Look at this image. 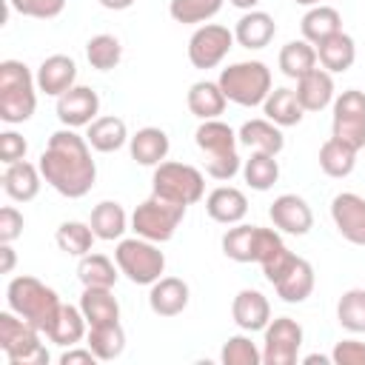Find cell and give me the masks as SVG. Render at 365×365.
<instances>
[{"label": "cell", "mask_w": 365, "mask_h": 365, "mask_svg": "<svg viewBox=\"0 0 365 365\" xmlns=\"http://www.w3.org/2000/svg\"><path fill=\"white\" fill-rule=\"evenodd\" d=\"M40 174L43 180L63 197L80 200L97 182V163L91 160V145L77 128H60L48 137L40 154Z\"/></svg>", "instance_id": "cell-1"}, {"label": "cell", "mask_w": 365, "mask_h": 365, "mask_svg": "<svg viewBox=\"0 0 365 365\" xmlns=\"http://www.w3.org/2000/svg\"><path fill=\"white\" fill-rule=\"evenodd\" d=\"M194 143L205 154V174L208 177L228 182L242 171V160L237 154V143H240L237 131L228 123H222L220 117L217 120H200V125L194 131Z\"/></svg>", "instance_id": "cell-2"}, {"label": "cell", "mask_w": 365, "mask_h": 365, "mask_svg": "<svg viewBox=\"0 0 365 365\" xmlns=\"http://www.w3.org/2000/svg\"><path fill=\"white\" fill-rule=\"evenodd\" d=\"M6 305L23 317L26 322H31L34 328H40L43 334L51 328L57 311H60V297L54 288H48L46 282H40L37 277L20 274L14 279H9L6 285Z\"/></svg>", "instance_id": "cell-3"}, {"label": "cell", "mask_w": 365, "mask_h": 365, "mask_svg": "<svg viewBox=\"0 0 365 365\" xmlns=\"http://www.w3.org/2000/svg\"><path fill=\"white\" fill-rule=\"evenodd\" d=\"M37 80L20 60L0 63V120L6 125H20L37 111Z\"/></svg>", "instance_id": "cell-4"}, {"label": "cell", "mask_w": 365, "mask_h": 365, "mask_svg": "<svg viewBox=\"0 0 365 365\" xmlns=\"http://www.w3.org/2000/svg\"><path fill=\"white\" fill-rule=\"evenodd\" d=\"M217 83H220L222 94L228 97V103H237L242 108L262 106L265 97L274 88L271 68L262 60H240V63H231V66H225L220 71Z\"/></svg>", "instance_id": "cell-5"}, {"label": "cell", "mask_w": 365, "mask_h": 365, "mask_svg": "<svg viewBox=\"0 0 365 365\" xmlns=\"http://www.w3.org/2000/svg\"><path fill=\"white\" fill-rule=\"evenodd\" d=\"M114 262H117L120 274L134 285H154L165 274V254L160 251V245L151 240H143L137 234L117 240Z\"/></svg>", "instance_id": "cell-6"}, {"label": "cell", "mask_w": 365, "mask_h": 365, "mask_svg": "<svg viewBox=\"0 0 365 365\" xmlns=\"http://www.w3.org/2000/svg\"><path fill=\"white\" fill-rule=\"evenodd\" d=\"M40 328L17 317L11 308L0 314V351L9 365H48V351L40 342Z\"/></svg>", "instance_id": "cell-7"}, {"label": "cell", "mask_w": 365, "mask_h": 365, "mask_svg": "<svg viewBox=\"0 0 365 365\" xmlns=\"http://www.w3.org/2000/svg\"><path fill=\"white\" fill-rule=\"evenodd\" d=\"M222 254L234 262H257L262 265L265 259H271L277 251L285 248L282 237L277 228H262V225H245L237 222L234 228H228L220 240Z\"/></svg>", "instance_id": "cell-8"}, {"label": "cell", "mask_w": 365, "mask_h": 365, "mask_svg": "<svg viewBox=\"0 0 365 365\" xmlns=\"http://www.w3.org/2000/svg\"><path fill=\"white\" fill-rule=\"evenodd\" d=\"M151 194L177 205H194L205 197V177L188 163L163 160L151 174Z\"/></svg>", "instance_id": "cell-9"}, {"label": "cell", "mask_w": 365, "mask_h": 365, "mask_svg": "<svg viewBox=\"0 0 365 365\" xmlns=\"http://www.w3.org/2000/svg\"><path fill=\"white\" fill-rule=\"evenodd\" d=\"M185 211H188V205H177V202H168V200L151 194L148 200H143L134 208V214H131V231L137 237H143V240L157 242V245L160 242H168L177 234Z\"/></svg>", "instance_id": "cell-10"}, {"label": "cell", "mask_w": 365, "mask_h": 365, "mask_svg": "<svg viewBox=\"0 0 365 365\" xmlns=\"http://www.w3.org/2000/svg\"><path fill=\"white\" fill-rule=\"evenodd\" d=\"M331 108H334L331 137L342 140L354 151H362L365 148V91L345 88L342 94L334 97Z\"/></svg>", "instance_id": "cell-11"}, {"label": "cell", "mask_w": 365, "mask_h": 365, "mask_svg": "<svg viewBox=\"0 0 365 365\" xmlns=\"http://www.w3.org/2000/svg\"><path fill=\"white\" fill-rule=\"evenodd\" d=\"M234 31L228 26H220V23H202L194 29V34L188 37V60L194 68H217L228 51L234 48Z\"/></svg>", "instance_id": "cell-12"}, {"label": "cell", "mask_w": 365, "mask_h": 365, "mask_svg": "<svg viewBox=\"0 0 365 365\" xmlns=\"http://www.w3.org/2000/svg\"><path fill=\"white\" fill-rule=\"evenodd\" d=\"M302 325L291 317H277L262 331V362L265 365H294L302 348Z\"/></svg>", "instance_id": "cell-13"}, {"label": "cell", "mask_w": 365, "mask_h": 365, "mask_svg": "<svg viewBox=\"0 0 365 365\" xmlns=\"http://www.w3.org/2000/svg\"><path fill=\"white\" fill-rule=\"evenodd\" d=\"M57 120L66 128H83L91 125L100 114V94L91 86H71L66 94L57 97Z\"/></svg>", "instance_id": "cell-14"}, {"label": "cell", "mask_w": 365, "mask_h": 365, "mask_svg": "<svg viewBox=\"0 0 365 365\" xmlns=\"http://www.w3.org/2000/svg\"><path fill=\"white\" fill-rule=\"evenodd\" d=\"M331 220L342 240L351 245H365V197L342 191L331 200Z\"/></svg>", "instance_id": "cell-15"}, {"label": "cell", "mask_w": 365, "mask_h": 365, "mask_svg": "<svg viewBox=\"0 0 365 365\" xmlns=\"http://www.w3.org/2000/svg\"><path fill=\"white\" fill-rule=\"evenodd\" d=\"M268 217L277 231L291 237H305L314 228V211L299 194H279L268 205Z\"/></svg>", "instance_id": "cell-16"}, {"label": "cell", "mask_w": 365, "mask_h": 365, "mask_svg": "<svg viewBox=\"0 0 365 365\" xmlns=\"http://www.w3.org/2000/svg\"><path fill=\"white\" fill-rule=\"evenodd\" d=\"M231 317H234L237 328L245 334L265 331V325L271 322V302L262 291L242 288V291H237V297L231 302Z\"/></svg>", "instance_id": "cell-17"}, {"label": "cell", "mask_w": 365, "mask_h": 365, "mask_svg": "<svg viewBox=\"0 0 365 365\" xmlns=\"http://www.w3.org/2000/svg\"><path fill=\"white\" fill-rule=\"evenodd\" d=\"M34 80H37V88L46 97H60L71 86H77V63L68 54H48L37 66Z\"/></svg>", "instance_id": "cell-18"}, {"label": "cell", "mask_w": 365, "mask_h": 365, "mask_svg": "<svg viewBox=\"0 0 365 365\" xmlns=\"http://www.w3.org/2000/svg\"><path fill=\"white\" fill-rule=\"evenodd\" d=\"M191 288L180 277H160L148 291V308L157 317H177L188 308Z\"/></svg>", "instance_id": "cell-19"}, {"label": "cell", "mask_w": 365, "mask_h": 365, "mask_svg": "<svg viewBox=\"0 0 365 365\" xmlns=\"http://www.w3.org/2000/svg\"><path fill=\"white\" fill-rule=\"evenodd\" d=\"M317 277H314V265L302 257H294V262L288 265V271L274 282V291L282 302L288 305H299L314 294Z\"/></svg>", "instance_id": "cell-20"}, {"label": "cell", "mask_w": 365, "mask_h": 365, "mask_svg": "<svg viewBox=\"0 0 365 365\" xmlns=\"http://www.w3.org/2000/svg\"><path fill=\"white\" fill-rule=\"evenodd\" d=\"M205 211L220 225H237L248 214V197H245V191H240L234 185H217L205 197Z\"/></svg>", "instance_id": "cell-21"}, {"label": "cell", "mask_w": 365, "mask_h": 365, "mask_svg": "<svg viewBox=\"0 0 365 365\" xmlns=\"http://www.w3.org/2000/svg\"><path fill=\"white\" fill-rule=\"evenodd\" d=\"M297 100L305 111H322L334 103L336 88H334V74L325 68H311L297 80Z\"/></svg>", "instance_id": "cell-22"}, {"label": "cell", "mask_w": 365, "mask_h": 365, "mask_svg": "<svg viewBox=\"0 0 365 365\" xmlns=\"http://www.w3.org/2000/svg\"><path fill=\"white\" fill-rule=\"evenodd\" d=\"M168 148H171V140L163 128L157 125H145V128H137V134H131L128 140V151H131V160L137 165H145V168H157L165 157H168Z\"/></svg>", "instance_id": "cell-23"}, {"label": "cell", "mask_w": 365, "mask_h": 365, "mask_svg": "<svg viewBox=\"0 0 365 365\" xmlns=\"http://www.w3.org/2000/svg\"><path fill=\"white\" fill-rule=\"evenodd\" d=\"M274 34H277L274 17H271L268 11H259V9L245 11V14L237 20V26H234V40H237L242 48H248V51L265 48V46L274 40Z\"/></svg>", "instance_id": "cell-24"}, {"label": "cell", "mask_w": 365, "mask_h": 365, "mask_svg": "<svg viewBox=\"0 0 365 365\" xmlns=\"http://www.w3.org/2000/svg\"><path fill=\"white\" fill-rule=\"evenodd\" d=\"M237 140L251 148V151H262V154H279L285 148V137L279 131L277 123H271L268 117H254V120H245L237 131Z\"/></svg>", "instance_id": "cell-25"}, {"label": "cell", "mask_w": 365, "mask_h": 365, "mask_svg": "<svg viewBox=\"0 0 365 365\" xmlns=\"http://www.w3.org/2000/svg\"><path fill=\"white\" fill-rule=\"evenodd\" d=\"M40 185H43L40 165H31V163H26V160L11 163V165H6V171H3V191H6L14 202H31V200L40 194Z\"/></svg>", "instance_id": "cell-26"}, {"label": "cell", "mask_w": 365, "mask_h": 365, "mask_svg": "<svg viewBox=\"0 0 365 365\" xmlns=\"http://www.w3.org/2000/svg\"><path fill=\"white\" fill-rule=\"evenodd\" d=\"M86 334H88V319H86V314L80 311V305H68V302L60 305V311H57L51 328L46 331L48 342H54V345H60V348H71V345L83 342Z\"/></svg>", "instance_id": "cell-27"}, {"label": "cell", "mask_w": 365, "mask_h": 365, "mask_svg": "<svg viewBox=\"0 0 365 365\" xmlns=\"http://www.w3.org/2000/svg\"><path fill=\"white\" fill-rule=\"evenodd\" d=\"M86 140L94 151L100 154H111V151H120L131 137H128V125L123 117H114V114H106V117H97L91 125H86Z\"/></svg>", "instance_id": "cell-28"}, {"label": "cell", "mask_w": 365, "mask_h": 365, "mask_svg": "<svg viewBox=\"0 0 365 365\" xmlns=\"http://www.w3.org/2000/svg\"><path fill=\"white\" fill-rule=\"evenodd\" d=\"M88 225H91L97 240L114 242V240H123V234L128 231V214L117 200H103L91 208Z\"/></svg>", "instance_id": "cell-29"}, {"label": "cell", "mask_w": 365, "mask_h": 365, "mask_svg": "<svg viewBox=\"0 0 365 365\" xmlns=\"http://www.w3.org/2000/svg\"><path fill=\"white\" fill-rule=\"evenodd\" d=\"M317 60H319V66H322L325 71H331V74L348 71V68L354 66V60H356V43H354V37L345 34V31L331 34L328 40H322V43L317 46Z\"/></svg>", "instance_id": "cell-30"}, {"label": "cell", "mask_w": 365, "mask_h": 365, "mask_svg": "<svg viewBox=\"0 0 365 365\" xmlns=\"http://www.w3.org/2000/svg\"><path fill=\"white\" fill-rule=\"evenodd\" d=\"M188 111L197 117V120H217L222 111H225V103L228 97L222 94L220 83L217 80H197L191 88H188Z\"/></svg>", "instance_id": "cell-31"}, {"label": "cell", "mask_w": 365, "mask_h": 365, "mask_svg": "<svg viewBox=\"0 0 365 365\" xmlns=\"http://www.w3.org/2000/svg\"><path fill=\"white\" fill-rule=\"evenodd\" d=\"M299 29H302V40H308L311 46H319L322 40H328L331 34L342 31V14L334 9V6H311L302 20H299Z\"/></svg>", "instance_id": "cell-32"}, {"label": "cell", "mask_w": 365, "mask_h": 365, "mask_svg": "<svg viewBox=\"0 0 365 365\" xmlns=\"http://www.w3.org/2000/svg\"><path fill=\"white\" fill-rule=\"evenodd\" d=\"M262 114H265L271 123H277L279 128H288V125H299V123H302L305 108L299 106L294 88L279 86V88H271V94L265 97V103H262Z\"/></svg>", "instance_id": "cell-33"}, {"label": "cell", "mask_w": 365, "mask_h": 365, "mask_svg": "<svg viewBox=\"0 0 365 365\" xmlns=\"http://www.w3.org/2000/svg\"><path fill=\"white\" fill-rule=\"evenodd\" d=\"M86 345L94 351V356L100 362H111L125 351V331L117 322H103V325H88L86 334Z\"/></svg>", "instance_id": "cell-34"}, {"label": "cell", "mask_w": 365, "mask_h": 365, "mask_svg": "<svg viewBox=\"0 0 365 365\" xmlns=\"http://www.w3.org/2000/svg\"><path fill=\"white\" fill-rule=\"evenodd\" d=\"M80 311L86 314L88 325H103V322L120 319V302H117L111 288H83Z\"/></svg>", "instance_id": "cell-35"}, {"label": "cell", "mask_w": 365, "mask_h": 365, "mask_svg": "<svg viewBox=\"0 0 365 365\" xmlns=\"http://www.w3.org/2000/svg\"><path fill=\"white\" fill-rule=\"evenodd\" d=\"M77 277L83 282V288H114L120 268L106 257V254H86L77 262Z\"/></svg>", "instance_id": "cell-36"}, {"label": "cell", "mask_w": 365, "mask_h": 365, "mask_svg": "<svg viewBox=\"0 0 365 365\" xmlns=\"http://www.w3.org/2000/svg\"><path fill=\"white\" fill-rule=\"evenodd\" d=\"M311 68H317V46H311L308 40H288L279 48V71L285 77L299 80Z\"/></svg>", "instance_id": "cell-37"}, {"label": "cell", "mask_w": 365, "mask_h": 365, "mask_svg": "<svg viewBox=\"0 0 365 365\" xmlns=\"http://www.w3.org/2000/svg\"><path fill=\"white\" fill-rule=\"evenodd\" d=\"M356 165V151L351 145H345L342 140L336 137H328L322 145H319V168L322 174L334 177V180H342L354 171Z\"/></svg>", "instance_id": "cell-38"}, {"label": "cell", "mask_w": 365, "mask_h": 365, "mask_svg": "<svg viewBox=\"0 0 365 365\" xmlns=\"http://www.w3.org/2000/svg\"><path fill=\"white\" fill-rule=\"evenodd\" d=\"M94 240H97V237H94L91 225H88V222H80V220H66V222H60L57 231H54L57 248H60L63 254H68V257H86V254L91 251Z\"/></svg>", "instance_id": "cell-39"}, {"label": "cell", "mask_w": 365, "mask_h": 365, "mask_svg": "<svg viewBox=\"0 0 365 365\" xmlns=\"http://www.w3.org/2000/svg\"><path fill=\"white\" fill-rule=\"evenodd\" d=\"M242 177L248 182V188L254 191H268L274 188V182L279 180V163L274 154H262V151H251V157L242 163Z\"/></svg>", "instance_id": "cell-40"}, {"label": "cell", "mask_w": 365, "mask_h": 365, "mask_svg": "<svg viewBox=\"0 0 365 365\" xmlns=\"http://www.w3.org/2000/svg\"><path fill=\"white\" fill-rule=\"evenodd\" d=\"M86 60L97 71H111L123 60V43L114 34H94L86 43Z\"/></svg>", "instance_id": "cell-41"}, {"label": "cell", "mask_w": 365, "mask_h": 365, "mask_svg": "<svg viewBox=\"0 0 365 365\" xmlns=\"http://www.w3.org/2000/svg\"><path fill=\"white\" fill-rule=\"evenodd\" d=\"M222 3L225 0H171L168 3V14H171L174 23L202 26L222 9Z\"/></svg>", "instance_id": "cell-42"}, {"label": "cell", "mask_w": 365, "mask_h": 365, "mask_svg": "<svg viewBox=\"0 0 365 365\" xmlns=\"http://www.w3.org/2000/svg\"><path fill=\"white\" fill-rule=\"evenodd\" d=\"M336 322L351 334H365V288H348L339 297Z\"/></svg>", "instance_id": "cell-43"}, {"label": "cell", "mask_w": 365, "mask_h": 365, "mask_svg": "<svg viewBox=\"0 0 365 365\" xmlns=\"http://www.w3.org/2000/svg\"><path fill=\"white\" fill-rule=\"evenodd\" d=\"M222 365H259L262 362V351L257 348V342H251V336L245 334H234L225 339L222 351H220Z\"/></svg>", "instance_id": "cell-44"}, {"label": "cell", "mask_w": 365, "mask_h": 365, "mask_svg": "<svg viewBox=\"0 0 365 365\" xmlns=\"http://www.w3.org/2000/svg\"><path fill=\"white\" fill-rule=\"evenodd\" d=\"M9 9H14L23 17H34V20H51L57 14H63L66 0H9Z\"/></svg>", "instance_id": "cell-45"}, {"label": "cell", "mask_w": 365, "mask_h": 365, "mask_svg": "<svg viewBox=\"0 0 365 365\" xmlns=\"http://www.w3.org/2000/svg\"><path fill=\"white\" fill-rule=\"evenodd\" d=\"M26 151H29V143H26L23 134H17L11 128L0 134V160H3V165H11V163L26 160Z\"/></svg>", "instance_id": "cell-46"}, {"label": "cell", "mask_w": 365, "mask_h": 365, "mask_svg": "<svg viewBox=\"0 0 365 365\" xmlns=\"http://www.w3.org/2000/svg\"><path fill=\"white\" fill-rule=\"evenodd\" d=\"M334 365H365V342L359 339H339L331 351Z\"/></svg>", "instance_id": "cell-47"}, {"label": "cell", "mask_w": 365, "mask_h": 365, "mask_svg": "<svg viewBox=\"0 0 365 365\" xmlns=\"http://www.w3.org/2000/svg\"><path fill=\"white\" fill-rule=\"evenodd\" d=\"M23 225H26V220L14 205L0 208V242H14L23 234Z\"/></svg>", "instance_id": "cell-48"}, {"label": "cell", "mask_w": 365, "mask_h": 365, "mask_svg": "<svg viewBox=\"0 0 365 365\" xmlns=\"http://www.w3.org/2000/svg\"><path fill=\"white\" fill-rule=\"evenodd\" d=\"M94 362H100V359L94 356V351H91L88 345H86V348L71 345L68 351L60 354V365H94Z\"/></svg>", "instance_id": "cell-49"}, {"label": "cell", "mask_w": 365, "mask_h": 365, "mask_svg": "<svg viewBox=\"0 0 365 365\" xmlns=\"http://www.w3.org/2000/svg\"><path fill=\"white\" fill-rule=\"evenodd\" d=\"M0 254H3V265H0V271H3V274H11V271H14V262H17V254H14L11 242H0Z\"/></svg>", "instance_id": "cell-50"}, {"label": "cell", "mask_w": 365, "mask_h": 365, "mask_svg": "<svg viewBox=\"0 0 365 365\" xmlns=\"http://www.w3.org/2000/svg\"><path fill=\"white\" fill-rule=\"evenodd\" d=\"M103 9H108V11H125V9H131L134 6V0H97Z\"/></svg>", "instance_id": "cell-51"}, {"label": "cell", "mask_w": 365, "mask_h": 365, "mask_svg": "<svg viewBox=\"0 0 365 365\" xmlns=\"http://www.w3.org/2000/svg\"><path fill=\"white\" fill-rule=\"evenodd\" d=\"M234 9H242V11H251V9H257L259 6V0H228Z\"/></svg>", "instance_id": "cell-52"}, {"label": "cell", "mask_w": 365, "mask_h": 365, "mask_svg": "<svg viewBox=\"0 0 365 365\" xmlns=\"http://www.w3.org/2000/svg\"><path fill=\"white\" fill-rule=\"evenodd\" d=\"M302 362H305V365H317V362H319V365H328V362H331V356H322V354H308Z\"/></svg>", "instance_id": "cell-53"}, {"label": "cell", "mask_w": 365, "mask_h": 365, "mask_svg": "<svg viewBox=\"0 0 365 365\" xmlns=\"http://www.w3.org/2000/svg\"><path fill=\"white\" fill-rule=\"evenodd\" d=\"M294 3H297V6H308V9H311V6H319L322 0H294Z\"/></svg>", "instance_id": "cell-54"}]
</instances>
